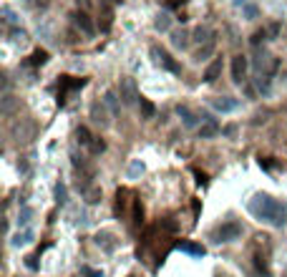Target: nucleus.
<instances>
[{
    "instance_id": "1",
    "label": "nucleus",
    "mask_w": 287,
    "mask_h": 277,
    "mask_svg": "<svg viewBox=\"0 0 287 277\" xmlns=\"http://www.w3.org/2000/svg\"><path fill=\"white\" fill-rule=\"evenodd\" d=\"M247 209L252 212V217H257L260 222L269 224V227H285L287 222V204L269 197V194H254L247 204Z\"/></svg>"
},
{
    "instance_id": "2",
    "label": "nucleus",
    "mask_w": 287,
    "mask_h": 277,
    "mask_svg": "<svg viewBox=\"0 0 287 277\" xmlns=\"http://www.w3.org/2000/svg\"><path fill=\"white\" fill-rule=\"evenodd\" d=\"M242 237V224L230 220V222H222L214 232H211V240H214L217 244H227V242H234Z\"/></svg>"
},
{
    "instance_id": "3",
    "label": "nucleus",
    "mask_w": 287,
    "mask_h": 277,
    "mask_svg": "<svg viewBox=\"0 0 287 277\" xmlns=\"http://www.w3.org/2000/svg\"><path fill=\"white\" fill-rule=\"evenodd\" d=\"M83 86H86V78L60 76V81H58V104L63 106V104H66V98H68V93H73V91L83 89Z\"/></svg>"
},
{
    "instance_id": "4",
    "label": "nucleus",
    "mask_w": 287,
    "mask_h": 277,
    "mask_svg": "<svg viewBox=\"0 0 287 277\" xmlns=\"http://www.w3.org/2000/svg\"><path fill=\"white\" fill-rule=\"evenodd\" d=\"M151 55H154V61H156V66H161L164 71H169V74H181V66L174 61V58L166 53L164 48H159V46H151Z\"/></svg>"
},
{
    "instance_id": "5",
    "label": "nucleus",
    "mask_w": 287,
    "mask_h": 277,
    "mask_svg": "<svg viewBox=\"0 0 287 277\" xmlns=\"http://www.w3.org/2000/svg\"><path fill=\"white\" fill-rule=\"evenodd\" d=\"M257 71H260V74H262V78H269L272 74H275V71H277V58L275 55H269V53H262L260 58H257Z\"/></svg>"
},
{
    "instance_id": "6",
    "label": "nucleus",
    "mask_w": 287,
    "mask_h": 277,
    "mask_svg": "<svg viewBox=\"0 0 287 277\" xmlns=\"http://www.w3.org/2000/svg\"><path fill=\"white\" fill-rule=\"evenodd\" d=\"M245 74H247V58L245 55H234L232 58V81L242 83L245 81Z\"/></svg>"
},
{
    "instance_id": "7",
    "label": "nucleus",
    "mask_w": 287,
    "mask_h": 277,
    "mask_svg": "<svg viewBox=\"0 0 287 277\" xmlns=\"http://www.w3.org/2000/svg\"><path fill=\"white\" fill-rule=\"evenodd\" d=\"M121 98H124V104H134V101H139L141 96L136 93V86L131 78H124L121 81Z\"/></svg>"
},
{
    "instance_id": "8",
    "label": "nucleus",
    "mask_w": 287,
    "mask_h": 277,
    "mask_svg": "<svg viewBox=\"0 0 287 277\" xmlns=\"http://www.w3.org/2000/svg\"><path fill=\"white\" fill-rule=\"evenodd\" d=\"M196 131H199V139H214L219 134V124L214 119H204Z\"/></svg>"
},
{
    "instance_id": "9",
    "label": "nucleus",
    "mask_w": 287,
    "mask_h": 277,
    "mask_svg": "<svg viewBox=\"0 0 287 277\" xmlns=\"http://www.w3.org/2000/svg\"><path fill=\"white\" fill-rule=\"evenodd\" d=\"M219 76H222V58H214V61L207 66V71H204V81L207 83H214Z\"/></svg>"
},
{
    "instance_id": "10",
    "label": "nucleus",
    "mask_w": 287,
    "mask_h": 277,
    "mask_svg": "<svg viewBox=\"0 0 287 277\" xmlns=\"http://www.w3.org/2000/svg\"><path fill=\"white\" fill-rule=\"evenodd\" d=\"M78 192L83 194V199H86L88 204H96V202L101 199V189H98V186H88V184H81V182H78Z\"/></svg>"
},
{
    "instance_id": "11",
    "label": "nucleus",
    "mask_w": 287,
    "mask_h": 277,
    "mask_svg": "<svg viewBox=\"0 0 287 277\" xmlns=\"http://www.w3.org/2000/svg\"><path fill=\"white\" fill-rule=\"evenodd\" d=\"M239 104H237V98H230V96H222V98H214V109L222 111V113H230L234 111Z\"/></svg>"
},
{
    "instance_id": "12",
    "label": "nucleus",
    "mask_w": 287,
    "mask_h": 277,
    "mask_svg": "<svg viewBox=\"0 0 287 277\" xmlns=\"http://www.w3.org/2000/svg\"><path fill=\"white\" fill-rule=\"evenodd\" d=\"M176 247H179L181 252L191 255V257H204V252H207L204 247H202V244H196V242H179Z\"/></svg>"
},
{
    "instance_id": "13",
    "label": "nucleus",
    "mask_w": 287,
    "mask_h": 277,
    "mask_svg": "<svg viewBox=\"0 0 287 277\" xmlns=\"http://www.w3.org/2000/svg\"><path fill=\"white\" fill-rule=\"evenodd\" d=\"M73 18H76V25H78L86 36H94V23H91V18L86 16V13H76Z\"/></svg>"
},
{
    "instance_id": "14",
    "label": "nucleus",
    "mask_w": 287,
    "mask_h": 277,
    "mask_svg": "<svg viewBox=\"0 0 287 277\" xmlns=\"http://www.w3.org/2000/svg\"><path fill=\"white\" fill-rule=\"evenodd\" d=\"M96 244L103 247L106 252H114L116 250V242H114V237L109 235V232H101V235H96Z\"/></svg>"
},
{
    "instance_id": "15",
    "label": "nucleus",
    "mask_w": 287,
    "mask_h": 277,
    "mask_svg": "<svg viewBox=\"0 0 287 277\" xmlns=\"http://www.w3.org/2000/svg\"><path fill=\"white\" fill-rule=\"evenodd\" d=\"M139 106H141V116H144V119H154V116H156V106L154 104H151V101L149 98H139Z\"/></svg>"
},
{
    "instance_id": "16",
    "label": "nucleus",
    "mask_w": 287,
    "mask_h": 277,
    "mask_svg": "<svg viewBox=\"0 0 287 277\" xmlns=\"http://www.w3.org/2000/svg\"><path fill=\"white\" fill-rule=\"evenodd\" d=\"M126 197H129L126 189H118V192H116V214L118 217L126 212Z\"/></svg>"
},
{
    "instance_id": "17",
    "label": "nucleus",
    "mask_w": 287,
    "mask_h": 277,
    "mask_svg": "<svg viewBox=\"0 0 287 277\" xmlns=\"http://www.w3.org/2000/svg\"><path fill=\"white\" fill-rule=\"evenodd\" d=\"M30 240H33V232L25 229V232H18V235L10 240V244H13V247H20V244H28Z\"/></svg>"
},
{
    "instance_id": "18",
    "label": "nucleus",
    "mask_w": 287,
    "mask_h": 277,
    "mask_svg": "<svg viewBox=\"0 0 287 277\" xmlns=\"http://www.w3.org/2000/svg\"><path fill=\"white\" fill-rule=\"evenodd\" d=\"M176 113L181 116V119H184V124H187V126H196V116L189 111V106H179V109H176Z\"/></svg>"
},
{
    "instance_id": "19",
    "label": "nucleus",
    "mask_w": 287,
    "mask_h": 277,
    "mask_svg": "<svg viewBox=\"0 0 287 277\" xmlns=\"http://www.w3.org/2000/svg\"><path fill=\"white\" fill-rule=\"evenodd\" d=\"M45 61H48V53H45L43 48H36L33 53H30V66H43Z\"/></svg>"
},
{
    "instance_id": "20",
    "label": "nucleus",
    "mask_w": 287,
    "mask_h": 277,
    "mask_svg": "<svg viewBox=\"0 0 287 277\" xmlns=\"http://www.w3.org/2000/svg\"><path fill=\"white\" fill-rule=\"evenodd\" d=\"M131 217H134V227H141V224H144V209H141V202H134Z\"/></svg>"
},
{
    "instance_id": "21",
    "label": "nucleus",
    "mask_w": 287,
    "mask_h": 277,
    "mask_svg": "<svg viewBox=\"0 0 287 277\" xmlns=\"http://www.w3.org/2000/svg\"><path fill=\"white\" fill-rule=\"evenodd\" d=\"M76 136H78V144L81 147H91V141H94V136H91V131L86 126H81L78 131H76Z\"/></svg>"
},
{
    "instance_id": "22",
    "label": "nucleus",
    "mask_w": 287,
    "mask_h": 277,
    "mask_svg": "<svg viewBox=\"0 0 287 277\" xmlns=\"http://www.w3.org/2000/svg\"><path fill=\"white\" fill-rule=\"evenodd\" d=\"M88 149H91V154H103V151H106V141L94 136V141H91V147H88Z\"/></svg>"
},
{
    "instance_id": "23",
    "label": "nucleus",
    "mask_w": 287,
    "mask_h": 277,
    "mask_svg": "<svg viewBox=\"0 0 287 277\" xmlns=\"http://www.w3.org/2000/svg\"><path fill=\"white\" fill-rule=\"evenodd\" d=\"M172 38H174V46L184 48V46H187V38H189V36H187L184 31H174V36H172Z\"/></svg>"
},
{
    "instance_id": "24",
    "label": "nucleus",
    "mask_w": 287,
    "mask_h": 277,
    "mask_svg": "<svg viewBox=\"0 0 287 277\" xmlns=\"http://www.w3.org/2000/svg\"><path fill=\"white\" fill-rule=\"evenodd\" d=\"M81 275H83V277H103V272H101V270H94V267H86V265L81 267Z\"/></svg>"
},
{
    "instance_id": "25",
    "label": "nucleus",
    "mask_w": 287,
    "mask_h": 277,
    "mask_svg": "<svg viewBox=\"0 0 287 277\" xmlns=\"http://www.w3.org/2000/svg\"><path fill=\"white\" fill-rule=\"evenodd\" d=\"M56 197H58V204H66V186L63 184L56 186Z\"/></svg>"
},
{
    "instance_id": "26",
    "label": "nucleus",
    "mask_w": 287,
    "mask_h": 277,
    "mask_svg": "<svg viewBox=\"0 0 287 277\" xmlns=\"http://www.w3.org/2000/svg\"><path fill=\"white\" fill-rule=\"evenodd\" d=\"M30 214H33V212H30L28 207H23V212H20V220H18V224H23V227H25V224H28V220H30Z\"/></svg>"
},
{
    "instance_id": "27",
    "label": "nucleus",
    "mask_w": 287,
    "mask_h": 277,
    "mask_svg": "<svg viewBox=\"0 0 287 277\" xmlns=\"http://www.w3.org/2000/svg\"><path fill=\"white\" fill-rule=\"evenodd\" d=\"M265 38H267V33H265V31H257V33L252 36V46H260V43H262Z\"/></svg>"
},
{
    "instance_id": "28",
    "label": "nucleus",
    "mask_w": 287,
    "mask_h": 277,
    "mask_svg": "<svg viewBox=\"0 0 287 277\" xmlns=\"http://www.w3.org/2000/svg\"><path fill=\"white\" fill-rule=\"evenodd\" d=\"M161 227H164L166 232H176V222L172 220V217H169V220H164V222H161Z\"/></svg>"
},
{
    "instance_id": "29",
    "label": "nucleus",
    "mask_w": 287,
    "mask_h": 277,
    "mask_svg": "<svg viewBox=\"0 0 287 277\" xmlns=\"http://www.w3.org/2000/svg\"><path fill=\"white\" fill-rule=\"evenodd\" d=\"M194 177H196V182H199L202 186L209 184V179H207V174H204V171H196V169H194Z\"/></svg>"
},
{
    "instance_id": "30",
    "label": "nucleus",
    "mask_w": 287,
    "mask_h": 277,
    "mask_svg": "<svg viewBox=\"0 0 287 277\" xmlns=\"http://www.w3.org/2000/svg\"><path fill=\"white\" fill-rule=\"evenodd\" d=\"M141 169H144V166H141L139 162H136V164H131V177H134V174H139Z\"/></svg>"
},
{
    "instance_id": "31",
    "label": "nucleus",
    "mask_w": 287,
    "mask_h": 277,
    "mask_svg": "<svg viewBox=\"0 0 287 277\" xmlns=\"http://www.w3.org/2000/svg\"><path fill=\"white\" fill-rule=\"evenodd\" d=\"M25 259H28V262H25V265H28L30 270H36V267H38V265H36V257H25Z\"/></svg>"
},
{
    "instance_id": "32",
    "label": "nucleus",
    "mask_w": 287,
    "mask_h": 277,
    "mask_svg": "<svg viewBox=\"0 0 287 277\" xmlns=\"http://www.w3.org/2000/svg\"><path fill=\"white\" fill-rule=\"evenodd\" d=\"M260 166H265V169H272V162H269V159H262V156H260Z\"/></svg>"
},
{
    "instance_id": "33",
    "label": "nucleus",
    "mask_w": 287,
    "mask_h": 277,
    "mask_svg": "<svg viewBox=\"0 0 287 277\" xmlns=\"http://www.w3.org/2000/svg\"><path fill=\"white\" fill-rule=\"evenodd\" d=\"M181 3H187V0H172L169 5H172V8H176V5H181Z\"/></svg>"
}]
</instances>
